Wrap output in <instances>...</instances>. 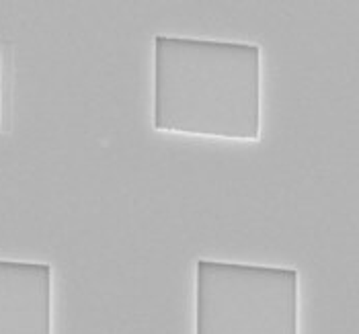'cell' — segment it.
Listing matches in <instances>:
<instances>
[{
    "mask_svg": "<svg viewBox=\"0 0 359 334\" xmlns=\"http://www.w3.org/2000/svg\"><path fill=\"white\" fill-rule=\"evenodd\" d=\"M152 125L197 138H261V48L249 41L154 37Z\"/></svg>",
    "mask_w": 359,
    "mask_h": 334,
    "instance_id": "obj_1",
    "label": "cell"
},
{
    "mask_svg": "<svg viewBox=\"0 0 359 334\" xmlns=\"http://www.w3.org/2000/svg\"><path fill=\"white\" fill-rule=\"evenodd\" d=\"M195 334H300V273L199 258Z\"/></svg>",
    "mask_w": 359,
    "mask_h": 334,
    "instance_id": "obj_2",
    "label": "cell"
},
{
    "mask_svg": "<svg viewBox=\"0 0 359 334\" xmlns=\"http://www.w3.org/2000/svg\"><path fill=\"white\" fill-rule=\"evenodd\" d=\"M52 300L48 263L0 258V334H52Z\"/></svg>",
    "mask_w": 359,
    "mask_h": 334,
    "instance_id": "obj_3",
    "label": "cell"
},
{
    "mask_svg": "<svg viewBox=\"0 0 359 334\" xmlns=\"http://www.w3.org/2000/svg\"><path fill=\"white\" fill-rule=\"evenodd\" d=\"M15 74V46L0 39V134H8L13 130Z\"/></svg>",
    "mask_w": 359,
    "mask_h": 334,
    "instance_id": "obj_4",
    "label": "cell"
}]
</instances>
